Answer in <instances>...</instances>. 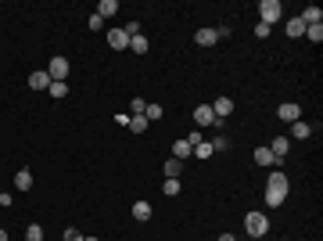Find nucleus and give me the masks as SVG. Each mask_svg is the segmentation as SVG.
Wrapping results in <instances>:
<instances>
[{
	"label": "nucleus",
	"instance_id": "nucleus-1",
	"mask_svg": "<svg viewBox=\"0 0 323 241\" xmlns=\"http://www.w3.org/2000/svg\"><path fill=\"white\" fill-rule=\"evenodd\" d=\"M284 198H287V177L280 169H273L269 173V180H266V205H284Z\"/></svg>",
	"mask_w": 323,
	"mask_h": 241
},
{
	"label": "nucleus",
	"instance_id": "nucleus-2",
	"mask_svg": "<svg viewBox=\"0 0 323 241\" xmlns=\"http://www.w3.org/2000/svg\"><path fill=\"white\" fill-rule=\"evenodd\" d=\"M244 227H248L251 237H262V234L269 230V220H266V212H248V216H244Z\"/></svg>",
	"mask_w": 323,
	"mask_h": 241
},
{
	"label": "nucleus",
	"instance_id": "nucleus-3",
	"mask_svg": "<svg viewBox=\"0 0 323 241\" xmlns=\"http://www.w3.org/2000/svg\"><path fill=\"white\" fill-rule=\"evenodd\" d=\"M280 11H284V8H280L276 0H262V4H258V22L273 29V22H280Z\"/></svg>",
	"mask_w": 323,
	"mask_h": 241
},
{
	"label": "nucleus",
	"instance_id": "nucleus-4",
	"mask_svg": "<svg viewBox=\"0 0 323 241\" xmlns=\"http://www.w3.org/2000/svg\"><path fill=\"white\" fill-rule=\"evenodd\" d=\"M47 76H51L54 83H65V76H69V61H65V58H51Z\"/></svg>",
	"mask_w": 323,
	"mask_h": 241
},
{
	"label": "nucleus",
	"instance_id": "nucleus-5",
	"mask_svg": "<svg viewBox=\"0 0 323 241\" xmlns=\"http://www.w3.org/2000/svg\"><path fill=\"white\" fill-rule=\"evenodd\" d=\"M230 112H233V101H230V97H215V101H212V115L219 119V123H223Z\"/></svg>",
	"mask_w": 323,
	"mask_h": 241
},
{
	"label": "nucleus",
	"instance_id": "nucleus-6",
	"mask_svg": "<svg viewBox=\"0 0 323 241\" xmlns=\"http://www.w3.org/2000/svg\"><path fill=\"white\" fill-rule=\"evenodd\" d=\"M276 115L284 119V123H298V119H301V108H298L294 101H287V104H280V108H276Z\"/></svg>",
	"mask_w": 323,
	"mask_h": 241
},
{
	"label": "nucleus",
	"instance_id": "nucleus-7",
	"mask_svg": "<svg viewBox=\"0 0 323 241\" xmlns=\"http://www.w3.org/2000/svg\"><path fill=\"white\" fill-rule=\"evenodd\" d=\"M194 123H198V126H215L212 104H198V108H194Z\"/></svg>",
	"mask_w": 323,
	"mask_h": 241
},
{
	"label": "nucleus",
	"instance_id": "nucleus-8",
	"mask_svg": "<svg viewBox=\"0 0 323 241\" xmlns=\"http://www.w3.org/2000/svg\"><path fill=\"white\" fill-rule=\"evenodd\" d=\"M255 162H258V166H266V169H280V162L273 159V151H269V148H255Z\"/></svg>",
	"mask_w": 323,
	"mask_h": 241
},
{
	"label": "nucleus",
	"instance_id": "nucleus-9",
	"mask_svg": "<svg viewBox=\"0 0 323 241\" xmlns=\"http://www.w3.org/2000/svg\"><path fill=\"white\" fill-rule=\"evenodd\" d=\"M29 86H33V90H47V86H51V76H47V69H36V72L29 76Z\"/></svg>",
	"mask_w": 323,
	"mask_h": 241
},
{
	"label": "nucleus",
	"instance_id": "nucleus-10",
	"mask_svg": "<svg viewBox=\"0 0 323 241\" xmlns=\"http://www.w3.org/2000/svg\"><path fill=\"white\" fill-rule=\"evenodd\" d=\"M108 43H112L115 51H122V47H129V36H126V29H112L108 33Z\"/></svg>",
	"mask_w": 323,
	"mask_h": 241
},
{
	"label": "nucleus",
	"instance_id": "nucleus-11",
	"mask_svg": "<svg viewBox=\"0 0 323 241\" xmlns=\"http://www.w3.org/2000/svg\"><path fill=\"white\" fill-rule=\"evenodd\" d=\"M287 148H291V144H287V137H276V141L269 144V151H273V159H276V162H284V155H287Z\"/></svg>",
	"mask_w": 323,
	"mask_h": 241
},
{
	"label": "nucleus",
	"instance_id": "nucleus-12",
	"mask_svg": "<svg viewBox=\"0 0 323 241\" xmlns=\"http://www.w3.org/2000/svg\"><path fill=\"white\" fill-rule=\"evenodd\" d=\"M298 18L305 22V26H319V22H323V11H319V8H305V11L298 15Z\"/></svg>",
	"mask_w": 323,
	"mask_h": 241
},
{
	"label": "nucleus",
	"instance_id": "nucleus-13",
	"mask_svg": "<svg viewBox=\"0 0 323 241\" xmlns=\"http://www.w3.org/2000/svg\"><path fill=\"white\" fill-rule=\"evenodd\" d=\"M309 134H312V126H309V123H301V119H298V123H291V137H294V141H305Z\"/></svg>",
	"mask_w": 323,
	"mask_h": 241
},
{
	"label": "nucleus",
	"instance_id": "nucleus-14",
	"mask_svg": "<svg viewBox=\"0 0 323 241\" xmlns=\"http://www.w3.org/2000/svg\"><path fill=\"white\" fill-rule=\"evenodd\" d=\"M15 187H18V191H29V187H33V173H29V169H18V173H15Z\"/></svg>",
	"mask_w": 323,
	"mask_h": 241
},
{
	"label": "nucleus",
	"instance_id": "nucleus-15",
	"mask_svg": "<svg viewBox=\"0 0 323 241\" xmlns=\"http://www.w3.org/2000/svg\"><path fill=\"white\" fill-rule=\"evenodd\" d=\"M201 43V47H212V43H219V36H215V29H198V36H194Z\"/></svg>",
	"mask_w": 323,
	"mask_h": 241
},
{
	"label": "nucleus",
	"instance_id": "nucleus-16",
	"mask_svg": "<svg viewBox=\"0 0 323 241\" xmlns=\"http://www.w3.org/2000/svg\"><path fill=\"white\" fill-rule=\"evenodd\" d=\"M180 169H183L180 159H169V162H165V177H169V180H180Z\"/></svg>",
	"mask_w": 323,
	"mask_h": 241
},
{
	"label": "nucleus",
	"instance_id": "nucleus-17",
	"mask_svg": "<svg viewBox=\"0 0 323 241\" xmlns=\"http://www.w3.org/2000/svg\"><path fill=\"white\" fill-rule=\"evenodd\" d=\"M115 11H119L115 0H101V4H97V15H101V18H112Z\"/></svg>",
	"mask_w": 323,
	"mask_h": 241
},
{
	"label": "nucleus",
	"instance_id": "nucleus-18",
	"mask_svg": "<svg viewBox=\"0 0 323 241\" xmlns=\"http://www.w3.org/2000/svg\"><path fill=\"white\" fill-rule=\"evenodd\" d=\"M287 36H305V22H301V18H287Z\"/></svg>",
	"mask_w": 323,
	"mask_h": 241
},
{
	"label": "nucleus",
	"instance_id": "nucleus-19",
	"mask_svg": "<svg viewBox=\"0 0 323 241\" xmlns=\"http://www.w3.org/2000/svg\"><path fill=\"white\" fill-rule=\"evenodd\" d=\"M133 216H137L140 223H147V220H151V205H147V202H137V205H133Z\"/></svg>",
	"mask_w": 323,
	"mask_h": 241
},
{
	"label": "nucleus",
	"instance_id": "nucleus-20",
	"mask_svg": "<svg viewBox=\"0 0 323 241\" xmlns=\"http://www.w3.org/2000/svg\"><path fill=\"white\" fill-rule=\"evenodd\" d=\"M129 51H133V54H147V40H144V33L129 40Z\"/></svg>",
	"mask_w": 323,
	"mask_h": 241
},
{
	"label": "nucleus",
	"instance_id": "nucleus-21",
	"mask_svg": "<svg viewBox=\"0 0 323 241\" xmlns=\"http://www.w3.org/2000/svg\"><path fill=\"white\" fill-rule=\"evenodd\" d=\"M187 155H190V144H187V141H176V148H172V159H180V162H183Z\"/></svg>",
	"mask_w": 323,
	"mask_h": 241
},
{
	"label": "nucleus",
	"instance_id": "nucleus-22",
	"mask_svg": "<svg viewBox=\"0 0 323 241\" xmlns=\"http://www.w3.org/2000/svg\"><path fill=\"white\" fill-rule=\"evenodd\" d=\"M129 130H133V134H144V130H147V119H144V115H129Z\"/></svg>",
	"mask_w": 323,
	"mask_h": 241
},
{
	"label": "nucleus",
	"instance_id": "nucleus-23",
	"mask_svg": "<svg viewBox=\"0 0 323 241\" xmlns=\"http://www.w3.org/2000/svg\"><path fill=\"white\" fill-rule=\"evenodd\" d=\"M26 241H43V227L40 223H29L26 227Z\"/></svg>",
	"mask_w": 323,
	"mask_h": 241
},
{
	"label": "nucleus",
	"instance_id": "nucleus-24",
	"mask_svg": "<svg viewBox=\"0 0 323 241\" xmlns=\"http://www.w3.org/2000/svg\"><path fill=\"white\" fill-rule=\"evenodd\" d=\"M47 94H51V97H65V94H69V86H65V83H54V79H51Z\"/></svg>",
	"mask_w": 323,
	"mask_h": 241
},
{
	"label": "nucleus",
	"instance_id": "nucleus-25",
	"mask_svg": "<svg viewBox=\"0 0 323 241\" xmlns=\"http://www.w3.org/2000/svg\"><path fill=\"white\" fill-rule=\"evenodd\" d=\"M305 40L319 43V40H323V26H305Z\"/></svg>",
	"mask_w": 323,
	"mask_h": 241
},
{
	"label": "nucleus",
	"instance_id": "nucleus-26",
	"mask_svg": "<svg viewBox=\"0 0 323 241\" xmlns=\"http://www.w3.org/2000/svg\"><path fill=\"white\" fill-rule=\"evenodd\" d=\"M144 119L151 123V119H162V104H147L144 108Z\"/></svg>",
	"mask_w": 323,
	"mask_h": 241
},
{
	"label": "nucleus",
	"instance_id": "nucleus-27",
	"mask_svg": "<svg viewBox=\"0 0 323 241\" xmlns=\"http://www.w3.org/2000/svg\"><path fill=\"white\" fill-rule=\"evenodd\" d=\"M190 155H198V159H212V144H205V141H201L198 148L190 151Z\"/></svg>",
	"mask_w": 323,
	"mask_h": 241
},
{
	"label": "nucleus",
	"instance_id": "nucleus-28",
	"mask_svg": "<svg viewBox=\"0 0 323 241\" xmlns=\"http://www.w3.org/2000/svg\"><path fill=\"white\" fill-rule=\"evenodd\" d=\"M162 191L169 194V198H176V194H180V180H165V184H162Z\"/></svg>",
	"mask_w": 323,
	"mask_h": 241
},
{
	"label": "nucleus",
	"instance_id": "nucleus-29",
	"mask_svg": "<svg viewBox=\"0 0 323 241\" xmlns=\"http://www.w3.org/2000/svg\"><path fill=\"white\" fill-rule=\"evenodd\" d=\"M86 26H90V29H101V26H104V18H101V15H97V11H94V15H90V18H86Z\"/></svg>",
	"mask_w": 323,
	"mask_h": 241
},
{
	"label": "nucleus",
	"instance_id": "nucleus-30",
	"mask_svg": "<svg viewBox=\"0 0 323 241\" xmlns=\"http://www.w3.org/2000/svg\"><path fill=\"white\" fill-rule=\"evenodd\" d=\"M129 108H133V115H144L147 104H144V97H133V104H129Z\"/></svg>",
	"mask_w": 323,
	"mask_h": 241
},
{
	"label": "nucleus",
	"instance_id": "nucleus-31",
	"mask_svg": "<svg viewBox=\"0 0 323 241\" xmlns=\"http://www.w3.org/2000/svg\"><path fill=\"white\" fill-rule=\"evenodd\" d=\"M226 148H230L226 137H215V141H212V151H226Z\"/></svg>",
	"mask_w": 323,
	"mask_h": 241
},
{
	"label": "nucleus",
	"instance_id": "nucleus-32",
	"mask_svg": "<svg viewBox=\"0 0 323 241\" xmlns=\"http://www.w3.org/2000/svg\"><path fill=\"white\" fill-rule=\"evenodd\" d=\"M65 241H83V234L76 227H69V230H65Z\"/></svg>",
	"mask_w": 323,
	"mask_h": 241
},
{
	"label": "nucleus",
	"instance_id": "nucleus-33",
	"mask_svg": "<svg viewBox=\"0 0 323 241\" xmlns=\"http://www.w3.org/2000/svg\"><path fill=\"white\" fill-rule=\"evenodd\" d=\"M219 241H237V237L233 234H219Z\"/></svg>",
	"mask_w": 323,
	"mask_h": 241
},
{
	"label": "nucleus",
	"instance_id": "nucleus-34",
	"mask_svg": "<svg viewBox=\"0 0 323 241\" xmlns=\"http://www.w3.org/2000/svg\"><path fill=\"white\" fill-rule=\"evenodd\" d=\"M0 241H8V230H0Z\"/></svg>",
	"mask_w": 323,
	"mask_h": 241
},
{
	"label": "nucleus",
	"instance_id": "nucleus-35",
	"mask_svg": "<svg viewBox=\"0 0 323 241\" xmlns=\"http://www.w3.org/2000/svg\"><path fill=\"white\" fill-rule=\"evenodd\" d=\"M83 241H97V237H83Z\"/></svg>",
	"mask_w": 323,
	"mask_h": 241
}]
</instances>
